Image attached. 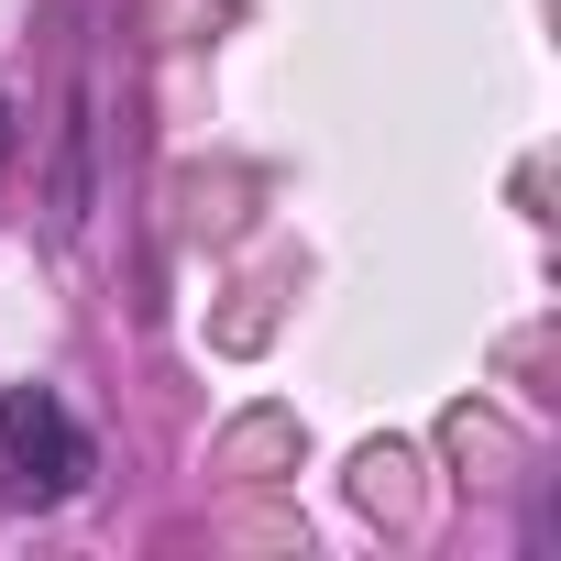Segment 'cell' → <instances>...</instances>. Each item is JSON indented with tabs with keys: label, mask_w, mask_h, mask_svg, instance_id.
Returning a JSON list of instances; mask_svg holds the SVG:
<instances>
[{
	"label": "cell",
	"mask_w": 561,
	"mask_h": 561,
	"mask_svg": "<svg viewBox=\"0 0 561 561\" xmlns=\"http://www.w3.org/2000/svg\"><path fill=\"white\" fill-rule=\"evenodd\" d=\"M0 154H12V111H0Z\"/></svg>",
	"instance_id": "obj_2"
},
{
	"label": "cell",
	"mask_w": 561,
	"mask_h": 561,
	"mask_svg": "<svg viewBox=\"0 0 561 561\" xmlns=\"http://www.w3.org/2000/svg\"><path fill=\"white\" fill-rule=\"evenodd\" d=\"M89 430L67 419L56 386H12L0 397V506H67L89 484Z\"/></svg>",
	"instance_id": "obj_1"
}]
</instances>
